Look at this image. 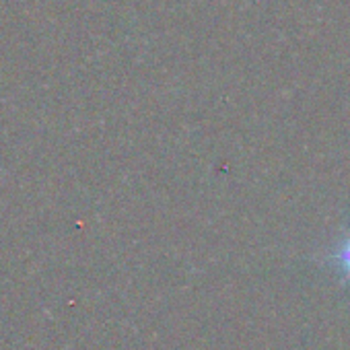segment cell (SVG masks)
Listing matches in <instances>:
<instances>
[{"mask_svg":"<svg viewBox=\"0 0 350 350\" xmlns=\"http://www.w3.org/2000/svg\"><path fill=\"white\" fill-rule=\"evenodd\" d=\"M332 258L340 264L342 272L350 278V239H346V241L342 243V247H340Z\"/></svg>","mask_w":350,"mask_h":350,"instance_id":"cell-1","label":"cell"}]
</instances>
